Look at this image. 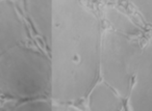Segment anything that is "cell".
I'll use <instances>...</instances> for the list:
<instances>
[{
	"instance_id": "1",
	"label": "cell",
	"mask_w": 152,
	"mask_h": 111,
	"mask_svg": "<svg viewBox=\"0 0 152 111\" xmlns=\"http://www.w3.org/2000/svg\"><path fill=\"white\" fill-rule=\"evenodd\" d=\"M103 31L98 16L76 0L53 1L49 46L53 104L73 105L86 100L100 81Z\"/></svg>"
},
{
	"instance_id": "2",
	"label": "cell",
	"mask_w": 152,
	"mask_h": 111,
	"mask_svg": "<svg viewBox=\"0 0 152 111\" xmlns=\"http://www.w3.org/2000/svg\"><path fill=\"white\" fill-rule=\"evenodd\" d=\"M51 65L47 52L22 45L0 57V96L15 102L48 99Z\"/></svg>"
},
{
	"instance_id": "3",
	"label": "cell",
	"mask_w": 152,
	"mask_h": 111,
	"mask_svg": "<svg viewBox=\"0 0 152 111\" xmlns=\"http://www.w3.org/2000/svg\"><path fill=\"white\" fill-rule=\"evenodd\" d=\"M143 45L139 38L112 29L103 31L100 54V80L127 99L141 58Z\"/></svg>"
},
{
	"instance_id": "4",
	"label": "cell",
	"mask_w": 152,
	"mask_h": 111,
	"mask_svg": "<svg viewBox=\"0 0 152 111\" xmlns=\"http://www.w3.org/2000/svg\"><path fill=\"white\" fill-rule=\"evenodd\" d=\"M29 44V30L19 3L0 1V57Z\"/></svg>"
},
{
	"instance_id": "5",
	"label": "cell",
	"mask_w": 152,
	"mask_h": 111,
	"mask_svg": "<svg viewBox=\"0 0 152 111\" xmlns=\"http://www.w3.org/2000/svg\"><path fill=\"white\" fill-rule=\"evenodd\" d=\"M127 105L129 111H152V42L143 47Z\"/></svg>"
},
{
	"instance_id": "6",
	"label": "cell",
	"mask_w": 152,
	"mask_h": 111,
	"mask_svg": "<svg viewBox=\"0 0 152 111\" xmlns=\"http://www.w3.org/2000/svg\"><path fill=\"white\" fill-rule=\"evenodd\" d=\"M27 22L49 49L52 34L53 1H23L19 3Z\"/></svg>"
},
{
	"instance_id": "7",
	"label": "cell",
	"mask_w": 152,
	"mask_h": 111,
	"mask_svg": "<svg viewBox=\"0 0 152 111\" xmlns=\"http://www.w3.org/2000/svg\"><path fill=\"white\" fill-rule=\"evenodd\" d=\"M89 111H123L124 98L100 80L87 96Z\"/></svg>"
},
{
	"instance_id": "8",
	"label": "cell",
	"mask_w": 152,
	"mask_h": 111,
	"mask_svg": "<svg viewBox=\"0 0 152 111\" xmlns=\"http://www.w3.org/2000/svg\"><path fill=\"white\" fill-rule=\"evenodd\" d=\"M105 19L110 29L123 36L137 38L142 33V27L125 12L117 7H107L105 9Z\"/></svg>"
},
{
	"instance_id": "9",
	"label": "cell",
	"mask_w": 152,
	"mask_h": 111,
	"mask_svg": "<svg viewBox=\"0 0 152 111\" xmlns=\"http://www.w3.org/2000/svg\"><path fill=\"white\" fill-rule=\"evenodd\" d=\"M7 111H53V103L49 99L16 102Z\"/></svg>"
},
{
	"instance_id": "10",
	"label": "cell",
	"mask_w": 152,
	"mask_h": 111,
	"mask_svg": "<svg viewBox=\"0 0 152 111\" xmlns=\"http://www.w3.org/2000/svg\"><path fill=\"white\" fill-rule=\"evenodd\" d=\"M130 4L134 7L144 22L152 26V0L144 1H131Z\"/></svg>"
},
{
	"instance_id": "11",
	"label": "cell",
	"mask_w": 152,
	"mask_h": 111,
	"mask_svg": "<svg viewBox=\"0 0 152 111\" xmlns=\"http://www.w3.org/2000/svg\"><path fill=\"white\" fill-rule=\"evenodd\" d=\"M53 111H83L73 105H59L53 104Z\"/></svg>"
}]
</instances>
